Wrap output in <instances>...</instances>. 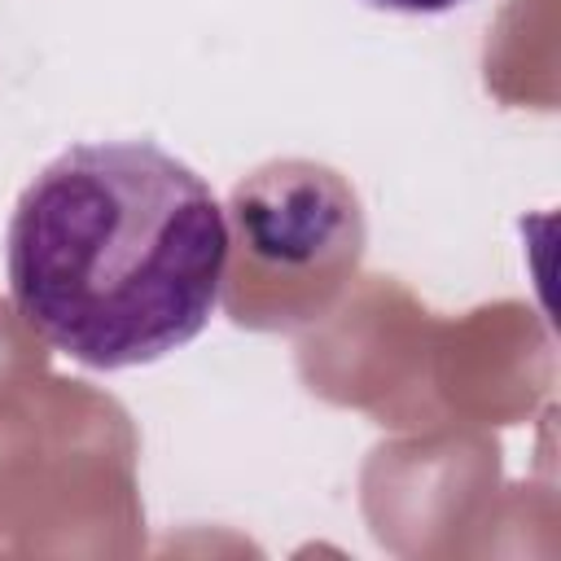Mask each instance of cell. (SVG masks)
Segmentation results:
<instances>
[{
	"label": "cell",
	"mask_w": 561,
	"mask_h": 561,
	"mask_svg": "<svg viewBox=\"0 0 561 561\" xmlns=\"http://www.w3.org/2000/svg\"><path fill=\"white\" fill-rule=\"evenodd\" d=\"M22 324L66 359L118 373L188 346L215 316L228 219L153 140H83L22 188L4 237Z\"/></svg>",
	"instance_id": "obj_1"
},
{
	"label": "cell",
	"mask_w": 561,
	"mask_h": 561,
	"mask_svg": "<svg viewBox=\"0 0 561 561\" xmlns=\"http://www.w3.org/2000/svg\"><path fill=\"white\" fill-rule=\"evenodd\" d=\"M377 9H390V13H412V18H434V13H451L469 0H368Z\"/></svg>",
	"instance_id": "obj_2"
}]
</instances>
